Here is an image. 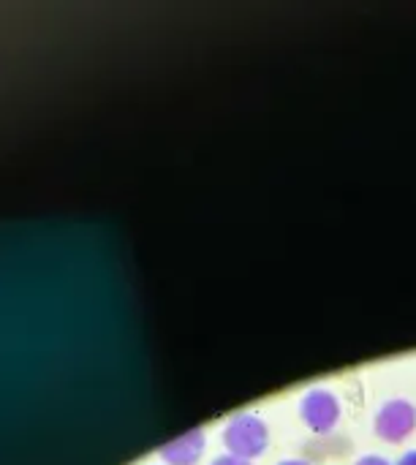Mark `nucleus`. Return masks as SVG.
Segmentation results:
<instances>
[{
    "mask_svg": "<svg viewBox=\"0 0 416 465\" xmlns=\"http://www.w3.org/2000/svg\"><path fill=\"white\" fill-rule=\"evenodd\" d=\"M223 444H226V455H234V458H243V460H253V458H259L267 450L270 428L253 411L237 414L223 428Z\"/></svg>",
    "mask_w": 416,
    "mask_h": 465,
    "instance_id": "obj_1",
    "label": "nucleus"
},
{
    "mask_svg": "<svg viewBox=\"0 0 416 465\" xmlns=\"http://www.w3.org/2000/svg\"><path fill=\"white\" fill-rule=\"evenodd\" d=\"M354 465H392L387 458H381V455H365V458H360Z\"/></svg>",
    "mask_w": 416,
    "mask_h": 465,
    "instance_id": "obj_6",
    "label": "nucleus"
},
{
    "mask_svg": "<svg viewBox=\"0 0 416 465\" xmlns=\"http://www.w3.org/2000/svg\"><path fill=\"white\" fill-rule=\"evenodd\" d=\"M210 465H253L251 460H243V458H234V455H221L215 458Z\"/></svg>",
    "mask_w": 416,
    "mask_h": 465,
    "instance_id": "obj_5",
    "label": "nucleus"
},
{
    "mask_svg": "<svg viewBox=\"0 0 416 465\" xmlns=\"http://www.w3.org/2000/svg\"><path fill=\"white\" fill-rule=\"evenodd\" d=\"M300 417L313 433H330L341 422V401L332 390L313 387L300 401Z\"/></svg>",
    "mask_w": 416,
    "mask_h": 465,
    "instance_id": "obj_2",
    "label": "nucleus"
},
{
    "mask_svg": "<svg viewBox=\"0 0 416 465\" xmlns=\"http://www.w3.org/2000/svg\"><path fill=\"white\" fill-rule=\"evenodd\" d=\"M376 433L390 441V444H401L406 436H411L416 428V406L406 398H392L387 401L379 411H376V422H373Z\"/></svg>",
    "mask_w": 416,
    "mask_h": 465,
    "instance_id": "obj_3",
    "label": "nucleus"
},
{
    "mask_svg": "<svg viewBox=\"0 0 416 465\" xmlns=\"http://www.w3.org/2000/svg\"><path fill=\"white\" fill-rule=\"evenodd\" d=\"M278 465H311L308 460H300V458H289V460H281Z\"/></svg>",
    "mask_w": 416,
    "mask_h": 465,
    "instance_id": "obj_8",
    "label": "nucleus"
},
{
    "mask_svg": "<svg viewBox=\"0 0 416 465\" xmlns=\"http://www.w3.org/2000/svg\"><path fill=\"white\" fill-rule=\"evenodd\" d=\"M398 465H416V450H409V452L398 460Z\"/></svg>",
    "mask_w": 416,
    "mask_h": 465,
    "instance_id": "obj_7",
    "label": "nucleus"
},
{
    "mask_svg": "<svg viewBox=\"0 0 416 465\" xmlns=\"http://www.w3.org/2000/svg\"><path fill=\"white\" fill-rule=\"evenodd\" d=\"M204 450H207V436L202 428H193L172 439L169 444H163L158 450V458L166 465H196L202 460Z\"/></svg>",
    "mask_w": 416,
    "mask_h": 465,
    "instance_id": "obj_4",
    "label": "nucleus"
}]
</instances>
